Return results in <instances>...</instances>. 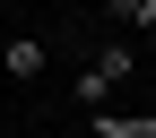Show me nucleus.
Returning <instances> with one entry per match:
<instances>
[{"instance_id": "nucleus-4", "label": "nucleus", "mask_w": 156, "mask_h": 138, "mask_svg": "<svg viewBox=\"0 0 156 138\" xmlns=\"http://www.w3.org/2000/svg\"><path fill=\"white\" fill-rule=\"evenodd\" d=\"M113 35H156V0H104Z\"/></svg>"}, {"instance_id": "nucleus-3", "label": "nucleus", "mask_w": 156, "mask_h": 138, "mask_svg": "<svg viewBox=\"0 0 156 138\" xmlns=\"http://www.w3.org/2000/svg\"><path fill=\"white\" fill-rule=\"evenodd\" d=\"M87 130L95 138H156V112H113L104 104V112H87Z\"/></svg>"}, {"instance_id": "nucleus-1", "label": "nucleus", "mask_w": 156, "mask_h": 138, "mask_svg": "<svg viewBox=\"0 0 156 138\" xmlns=\"http://www.w3.org/2000/svg\"><path fill=\"white\" fill-rule=\"evenodd\" d=\"M130 69H139V43H130V35H104V43L87 52V69L69 78V104H78V112H104V104H113V86H122Z\"/></svg>"}, {"instance_id": "nucleus-2", "label": "nucleus", "mask_w": 156, "mask_h": 138, "mask_svg": "<svg viewBox=\"0 0 156 138\" xmlns=\"http://www.w3.org/2000/svg\"><path fill=\"white\" fill-rule=\"evenodd\" d=\"M0 69H9L17 86H35V78L52 69V43H44V35H9V43H0Z\"/></svg>"}]
</instances>
